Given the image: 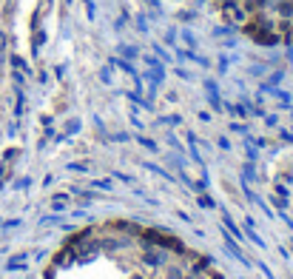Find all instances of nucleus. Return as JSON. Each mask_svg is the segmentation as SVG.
Returning a JSON list of instances; mask_svg holds the SVG:
<instances>
[{"label": "nucleus", "instance_id": "f257e3e1", "mask_svg": "<svg viewBox=\"0 0 293 279\" xmlns=\"http://www.w3.org/2000/svg\"><path fill=\"white\" fill-rule=\"evenodd\" d=\"M242 26L265 40H291L293 0H222Z\"/></svg>", "mask_w": 293, "mask_h": 279}]
</instances>
